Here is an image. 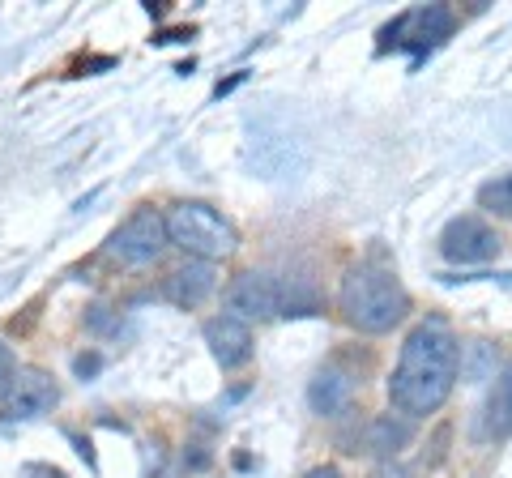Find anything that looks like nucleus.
<instances>
[{
  "mask_svg": "<svg viewBox=\"0 0 512 478\" xmlns=\"http://www.w3.org/2000/svg\"><path fill=\"white\" fill-rule=\"evenodd\" d=\"M338 308H342L350 329L372 333V338H376V333H389L393 325H402L410 316V291L397 282V274H389V269L355 265L342 278Z\"/></svg>",
  "mask_w": 512,
  "mask_h": 478,
  "instance_id": "f03ea898",
  "label": "nucleus"
},
{
  "mask_svg": "<svg viewBox=\"0 0 512 478\" xmlns=\"http://www.w3.org/2000/svg\"><path fill=\"white\" fill-rule=\"evenodd\" d=\"M457 368H461L457 333L440 321L414 325L410 338L402 342L397 368L389 376L393 410L406 414V419H427V414H436L457 385Z\"/></svg>",
  "mask_w": 512,
  "mask_h": 478,
  "instance_id": "f257e3e1",
  "label": "nucleus"
},
{
  "mask_svg": "<svg viewBox=\"0 0 512 478\" xmlns=\"http://www.w3.org/2000/svg\"><path fill=\"white\" fill-rule=\"evenodd\" d=\"M410 436H414V423L406 419V414H376V419L367 423V432H363V453L393 457V453L406 449Z\"/></svg>",
  "mask_w": 512,
  "mask_h": 478,
  "instance_id": "f8f14e48",
  "label": "nucleus"
},
{
  "mask_svg": "<svg viewBox=\"0 0 512 478\" xmlns=\"http://www.w3.org/2000/svg\"><path fill=\"white\" fill-rule=\"evenodd\" d=\"M448 30H453V13H448L444 5H423V9L402 13L384 35H389L393 43H406V47H431V43L448 39Z\"/></svg>",
  "mask_w": 512,
  "mask_h": 478,
  "instance_id": "1a4fd4ad",
  "label": "nucleus"
},
{
  "mask_svg": "<svg viewBox=\"0 0 512 478\" xmlns=\"http://www.w3.org/2000/svg\"><path fill=\"white\" fill-rule=\"evenodd\" d=\"M500 248H504L500 231L474 214L453 218L440 235V252H444V261H453V265H487L500 257Z\"/></svg>",
  "mask_w": 512,
  "mask_h": 478,
  "instance_id": "423d86ee",
  "label": "nucleus"
},
{
  "mask_svg": "<svg viewBox=\"0 0 512 478\" xmlns=\"http://www.w3.org/2000/svg\"><path fill=\"white\" fill-rule=\"evenodd\" d=\"M303 478H342V470L338 466H316V470H308Z\"/></svg>",
  "mask_w": 512,
  "mask_h": 478,
  "instance_id": "a211bd4d",
  "label": "nucleus"
},
{
  "mask_svg": "<svg viewBox=\"0 0 512 478\" xmlns=\"http://www.w3.org/2000/svg\"><path fill=\"white\" fill-rule=\"evenodd\" d=\"M167 244H171V239H167V218L158 210H150V205H141V210L128 214L116 227V235L107 239V252L120 265L141 269V265H154L158 257H163Z\"/></svg>",
  "mask_w": 512,
  "mask_h": 478,
  "instance_id": "20e7f679",
  "label": "nucleus"
},
{
  "mask_svg": "<svg viewBox=\"0 0 512 478\" xmlns=\"http://www.w3.org/2000/svg\"><path fill=\"white\" fill-rule=\"evenodd\" d=\"M205 346H210V355L222 372H235L252 359V329H248V321L222 312L214 321H205Z\"/></svg>",
  "mask_w": 512,
  "mask_h": 478,
  "instance_id": "0eeeda50",
  "label": "nucleus"
},
{
  "mask_svg": "<svg viewBox=\"0 0 512 478\" xmlns=\"http://www.w3.org/2000/svg\"><path fill=\"white\" fill-rule=\"evenodd\" d=\"M487 436L508 440L512 436V363L495 372L491 393H487Z\"/></svg>",
  "mask_w": 512,
  "mask_h": 478,
  "instance_id": "ddd939ff",
  "label": "nucleus"
},
{
  "mask_svg": "<svg viewBox=\"0 0 512 478\" xmlns=\"http://www.w3.org/2000/svg\"><path fill=\"white\" fill-rule=\"evenodd\" d=\"M163 218H167V239L188 261L218 265L239 248L235 222L222 210H214L210 201H175Z\"/></svg>",
  "mask_w": 512,
  "mask_h": 478,
  "instance_id": "7ed1b4c3",
  "label": "nucleus"
},
{
  "mask_svg": "<svg viewBox=\"0 0 512 478\" xmlns=\"http://www.w3.org/2000/svg\"><path fill=\"white\" fill-rule=\"evenodd\" d=\"M214 265H205V261H184L180 269H171L167 282H163V295L171 299L175 308H201L205 299L214 295Z\"/></svg>",
  "mask_w": 512,
  "mask_h": 478,
  "instance_id": "9d476101",
  "label": "nucleus"
},
{
  "mask_svg": "<svg viewBox=\"0 0 512 478\" xmlns=\"http://www.w3.org/2000/svg\"><path fill=\"white\" fill-rule=\"evenodd\" d=\"M13 376H18V359H13V350L0 342V410L9 406V389H13Z\"/></svg>",
  "mask_w": 512,
  "mask_h": 478,
  "instance_id": "dca6fc26",
  "label": "nucleus"
},
{
  "mask_svg": "<svg viewBox=\"0 0 512 478\" xmlns=\"http://www.w3.org/2000/svg\"><path fill=\"white\" fill-rule=\"evenodd\" d=\"M355 402V376L342 368H320L308 385V406L320 414V419H338V414L350 410Z\"/></svg>",
  "mask_w": 512,
  "mask_h": 478,
  "instance_id": "9b49d317",
  "label": "nucleus"
},
{
  "mask_svg": "<svg viewBox=\"0 0 512 478\" xmlns=\"http://www.w3.org/2000/svg\"><path fill=\"white\" fill-rule=\"evenodd\" d=\"M470 355H474V363L466 368V376L470 380H487V372H491V380H495V346L491 342H474Z\"/></svg>",
  "mask_w": 512,
  "mask_h": 478,
  "instance_id": "2eb2a0df",
  "label": "nucleus"
},
{
  "mask_svg": "<svg viewBox=\"0 0 512 478\" xmlns=\"http://www.w3.org/2000/svg\"><path fill=\"white\" fill-rule=\"evenodd\" d=\"M56 380L52 372L43 368H18V376H13V389H9V414L13 419H39V414H47L56 406Z\"/></svg>",
  "mask_w": 512,
  "mask_h": 478,
  "instance_id": "6e6552de",
  "label": "nucleus"
},
{
  "mask_svg": "<svg viewBox=\"0 0 512 478\" xmlns=\"http://www.w3.org/2000/svg\"><path fill=\"white\" fill-rule=\"evenodd\" d=\"M372 478H410V474H406V466H393V461H384V466Z\"/></svg>",
  "mask_w": 512,
  "mask_h": 478,
  "instance_id": "f3484780",
  "label": "nucleus"
},
{
  "mask_svg": "<svg viewBox=\"0 0 512 478\" xmlns=\"http://www.w3.org/2000/svg\"><path fill=\"white\" fill-rule=\"evenodd\" d=\"M227 308L239 321H278V316L295 312V299L286 291V282L274 274H239L227 291Z\"/></svg>",
  "mask_w": 512,
  "mask_h": 478,
  "instance_id": "39448f33",
  "label": "nucleus"
},
{
  "mask_svg": "<svg viewBox=\"0 0 512 478\" xmlns=\"http://www.w3.org/2000/svg\"><path fill=\"white\" fill-rule=\"evenodd\" d=\"M478 205L491 210V214H500V218H512V171L478 188Z\"/></svg>",
  "mask_w": 512,
  "mask_h": 478,
  "instance_id": "4468645a",
  "label": "nucleus"
}]
</instances>
